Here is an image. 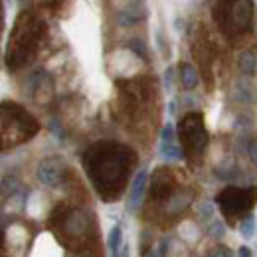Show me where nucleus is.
<instances>
[{"mask_svg": "<svg viewBox=\"0 0 257 257\" xmlns=\"http://www.w3.org/2000/svg\"><path fill=\"white\" fill-rule=\"evenodd\" d=\"M176 113V101H170L168 103V115H174Z\"/></svg>", "mask_w": 257, "mask_h": 257, "instance_id": "nucleus-16", "label": "nucleus"}, {"mask_svg": "<svg viewBox=\"0 0 257 257\" xmlns=\"http://www.w3.org/2000/svg\"><path fill=\"white\" fill-rule=\"evenodd\" d=\"M255 229H257L255 216H253V214H247V216L241 220V224H239V235H241L243 239H251V237L255 235Z\"/></svg>", "mask_w": 257, "mask_h": 257, "instance_id": "nucleus-6", "label": "nucleus"}, {"mask_svg": "<svg viewBox=\"0 0 257 257\" xmlns=\"http://www.w3.org/2000/svg\"><path fill=\"white\" fill-rule=\"evenodd\" d=\"M162 81H164V87H166L168 91H174V67H166V69H164Z\"/></svg>", "mask_w": 257, "mask_h": 257, "instance_id": "nucleus-10", "label": "nucleus"}, {"mask_svg": "<svg viewBox=\"0 0 257 257\" xmlns=\"http://www.w3.org/2000/svg\"><path fill=\"white\" fill-rule=\"evenodd\" d=\"M131 50H133L135 54H139L143 60H147V48H145V44H143L141 40H133V42H131Z\"/></svg>", "mask_w": 257, "mask_h": 257, "instance_id": "nucleus-11", "label": "nucleus"}, {"mask_svg": "<svg viewBox=\"0 0 257 257\" xmlns=\"http://www.w3.org/2000/svg\"><path fill=\"white\" fill-rule=\"evenodd\" d=\"M198 214H200L202 220H212L214 214H216V208H214V204H212L210 200H206V202H200V206H198Z\"/></svg>", "mask_w": 257, "mask_h": 257, "instance_id": "nucleus-9", "label": "nucleus"}, {"mask_svg": "<svg viewBox=\"0 0 257 257\" xmlns=\"http://www.w3.org/2000/svg\"><path fill=\"white\" fill-rule=\"evenodd\" d=\"M239 69L245 73V75H253L257 69V60L253 52H243L241 58H239Z\"/></svg>", "mask_w": 257, "mask_h": 257, "instance_id": "nucleus-7", "label": "nucleus"}, {"mask_svg": "<svg viewBox=\"0 0 257 257\" xmlns=\"http://www.w3.org/2000/svg\"><path fill=\"white\" fill-rule=\"evenodd\" d=\"M65 170L67 168H65V162L62 159H46L38 166V178L42 184L56 188L58 184H62Z\"/></svg>", "mask_w": 257, "mask_h": 257, "instance_id": "nucleus-1", "label": "nucleus"}, {"mask_svg": "<svg viewBox=\"0 0 257 257\" xmlns=\"http://www.w3.org/2000/svg\"><path fill=\"white\" fill-rule=\"evenodd\" d=\"M249 155H251V161L257 164V143H253V145H251V149H249Z\"/></svg>", "mask_w": 257, "mask_h": 257, "instance_id": "nucleus-15", "label": "nucleus"}, {"mask_svg": "<svg viewBox=\"0 0 257 257\" xmlns=\"http://www.w3.org/2000/svg\"><path fill=\"white\" fill-rule=\"evenodd\" d=\"M24 2H30V0H24Z\"/></svg>", "mask_w": 257, "mask_h": 257, "instance_id": "nucleus-17", "label": "nucleus"}, {"mask_svg": "<svg viewBox=\"0 0 257 257\" xmlns=\"http://www.w3.org/2000/svg\"><path fill=\"white\" fill-rule=\"evenodd\" d=\"M208 235L212 237V239H218V241H222L225 237V225L224 222H220V220H214L210 227H208Z\"/></svg>", "mask_w": 257, "mask_h": 257, "instance_id": "nucleus-8", "label": "nucleus"}, {"mask_svg": "<svg viewBox=\"0 0 257 257\" xmlns=\"http://www.w3.org/2000/svg\"><path fill=\"white\" fill-rule=\"evenodd\" d=\"M145 192H147V168H141L137 172V176L133 178L131 190L127 196V210L128 212H137L145 200Z\"/></svg>", "mask_w": 257, "mask_h": 257, "instance_id": "nucleus-2", "label": "nucleus"}, {"mask_svg": "<svg viewBox=\"0 0 257 257\" xmlns=\"http://www.w3.org/2000/svg\"><path fill=\"white\" fill-rule=\"evenodd\" d=\"M237 255H239V257H251V255H253V251H251L247 245H241V247L237 249Z\"/></svg>", "mask_w": 257, "mask_h": 257, "instance_id": "nucleus-14", "label": "nucleus"}, {"mask_svg": "<svg viewBox=\"0 0 257 257\" xmlns=\"http://www.w3.org/2000/svg\"><path fill=\"white\" fill-rule=\"evenodd\" d=\"M180 231H182V235H184L186 239H196V233H198L192 224H184L180 227Z\"/></svg>", "mask_w": 257, "mask_h": 257, "instance_id": "nucleus-12", "label": "nucleus"}, {"mask_svg": "<svg viewBox=\"0 0 257 257\" xmlns=\"http://www.w3.org/2000/svg\"><path fill=\"white\" fill-rule=\"evenodd\" d=\"M159 151L166 161H182V149L176 145V139H161Z\"/></svg>", "mask_w": 257, "mask_h": 257, "instance_id": "nucleus-3", "label": "nucleus"}, {"mask_svg": "<svg viewBox=\"0 0 257 257\" xmlns=\"http://www.w3.org/2000/svg\"><path fill=\"white\" fill-rule=\"evenodd\" d=\"M121 241H123V229H121V225H113L109 229V233H107V249L113 255H119Z\"/></svg>", "mask_w": 257, "mask_h": 257, "instance_id": "nucleus-5", "label": "nucleus"}, {"mask_svg": "<svg viewBox=\"0 0 257 257\" xmlns=\"http://www.w3.org/2000/svg\"><path fill=\"white\" fill-rule=\"evenodd\" d=\"M180 83H182V87L188 89V91L198 85V71H196L190 64L180 65Z\"/></svg>", "mask_w": 257, "mask_h": 257, "instance_id": "nucleus-4", "label": "nucleus"}, {"mask_svg": "<svg viewBox=\"0 0 257 257\" xmlns=\"http://www.w3.org/2000/svg\"><path fill=\"white\" fill-rule=\"evenodd\" d=\"M212 253H214V255H225V257H229L231 253H233V251H231V249H227V247H216V249H214Z\"/></svg>", "mask_w": 257, "mask_h": 257, "instance_id": "nucleus-13", "label": "nucleus"}]
</instances>
